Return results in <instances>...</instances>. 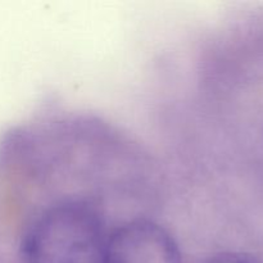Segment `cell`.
<instances>
[{"label":"cell","mask_w":263,"mask_h":263,"mask_svg":"<svg viewBox=\"0 0 263 263\" xmlns=\"http://www.w3.org/2000/svg\"><path fill=\"white\" fill-rule=\"evenodd\" d=\"M104 263H182V257L167 229L148 218H136L109 230Z\"/></svg>","instance_id":"7a4b0ae2"},{"label":"cell","mask_w":263,"mask_h":263,"mask_svg":"<svg viewBox=\"0 0 263 263\" xmlns=\"http://www.w3.org/2000/svg\"><path fill=\"white\" fill-rule=\"evenodd\" d=\"M108 230L84 199H64L41 211L23 233L20 263H104Z\"/></svg>","instance_id":"6da1fadb"},{"label":"cell","mask_w":263,"mask_h":263,"mask_svg":"<svg viewBox=\"0 0 263 263\" xmlns=\"http://www.w3.org/2000/svg\"><path fill=\"white\" fill-rule=\"evenodd\" d=\"M199 263H262V261L249 252L220 251L204 257Z\"/></svg>","instance_id":"3957f363"}]
</instances>
